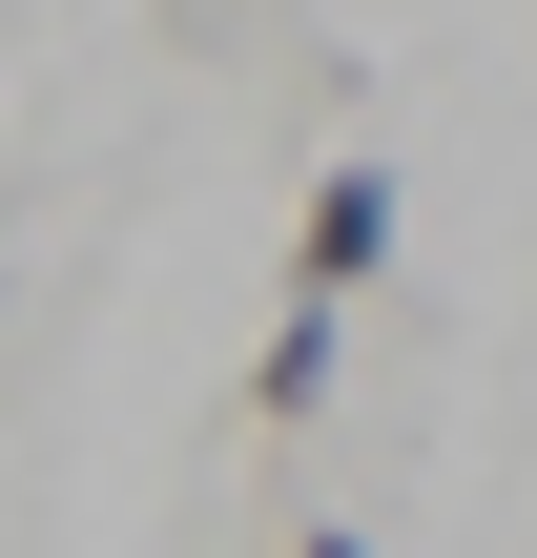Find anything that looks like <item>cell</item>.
<instances>
[{"label": "cell", "instance_id": "2", "mask_svg": "<svg viewBox=\"0 0 537 558\" xmlns=\"http://www.w3.org/2000/svg\"><path fill=\"white\" fill-rule=\"evenodd\" d=\"M310 393H331V311H310V290H290V331H269V352H248V414H269V435H290V414H310Z\"/></svg>", "mask_w": 537, "mask_h": 558}, {"label": "cell", "instance_id": "3", "mask_svg": "<svg viewBox=\"0 0 537 558\" xmlns=\"http://www.w3.org/2000/svg\"><path fill=\"white\" fill-rule=\"evenodd\" d=\"M290 558H373V538H290Z\"/></svg>", "mask_w": 537, "mask_h": 558}, {"label": "cell", "instance_id": "1", "mask_svg": "<svg viewBox=\"0 0 537 558\" xmlns=\"http://www.w3.org/2000/svg\"><path fill=\"white\" fill-rule=\"evenodd\" d=\"M373 248H393V166L352 145V166H310V207H290V290H310V311H352V290H373Z\"/></svg>", "mask_w": 537, "mask_h": 558}]
</instances>
